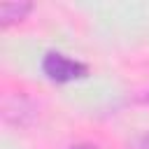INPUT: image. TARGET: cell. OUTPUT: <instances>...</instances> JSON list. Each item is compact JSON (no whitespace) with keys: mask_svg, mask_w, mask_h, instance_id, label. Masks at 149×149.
<instances>
[{"mask_svg":"<svg viewBox=\"0 0 149 149\" xmlns=\"http://www.w3.org/2000/svg\"><path fill=\"white\" fill-rule=\"evenodd\" d=\"M42 72L49 81L56 84H68L74 79H84L88 74V65L84 61H77L68 54L61 51H47L42 56Z\"/></svg>","mask_w":149,"mask_h":149,"instance_id":"1","label":"cell"},{"mask_svg":"<svg viewBox=\"0 0 149 149\" xmlns=\"http://www.w3.org/2000/svg\"><path fill=\"white\" fill-rule=\"evenodd\" d=\"M68 149H98V147H95V144H88V142H79V144L68 147Z\"/></svg>","mask_w":149,"mask_h":149,"instance_id":"4","label":"cell"},{"mask_svg":"<svg viewBox=\"0 0 149 149\" xmlns=\"http://www.w3.org/2000/svg\"><path fill=\"white\" fill-rule=\"evenodd\" d=\"M33 12V2H5L0 5V26L9 28L14 23H21Z\"/></svg>","mask_w":149,"mask_h":149,"instance_id":"2","label":"cell"},{"mask_svg":"<svg viewBox=\"0 0 149 149\" xmlns=\"http://www.w3.org/2000/svg\"><path fill=\"white\" fill-rule=\"evenodd\" d=\"M144 100H147V102H149V91H147V95H144Z\"/></svg>","mask_w":149,"mask_h":149,"instance_id":"5","label":"cell"},{"mask_svg":"<svg viewBox=\"0 0 149 149\" xmlns=\"http://www.w3.org/2000/svg\"><path fill=\"white\" fill-rule=\"evenodd\" d=\"M128 149H149V130L147 133H142V135H137L133 142H130V147Z\"/></svg>","mask_w":149,"mask_h":149,"instance_id":"3","label":"cell"}]
</instances>
